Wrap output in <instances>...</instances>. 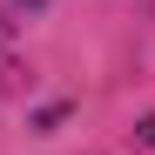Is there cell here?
I'll list each match as a JSON object with an SVG mask.
<instances>
[{
	"label": "cell",
	"mask_w": 155,
	"mask_h": 155,
	"mask_svg": "<svg viewBox=\"0 0 155 155\" xmlns=\"http://www.w3.org/2000/svg\"><path fill=\"white\" fill-rule=\"evenodd\" d=\"M135 135H142V142H148V148H155V115H148V121H142V128H135Z\"/></svg>",
	"instance_id": "1"
}]
</instances>
